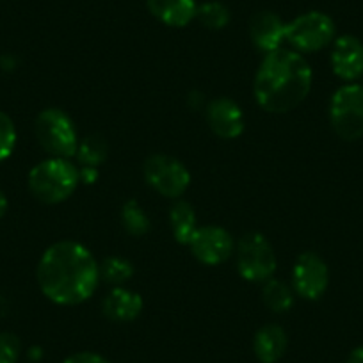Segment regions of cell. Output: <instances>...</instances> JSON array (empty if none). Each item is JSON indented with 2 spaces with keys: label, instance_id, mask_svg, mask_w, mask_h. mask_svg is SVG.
I'll return each mask as SVG.
<instances>
[{
  "label": "cell",
  "instance_id": "cell-1",
  "mask_svg": "<svg viewBox=\"0 0 363 363\" xmlns=\"http://www.w3.org/2000/svg\"><path fill=\"white\" fill-rule=\"evenodd\" d=\"M38 285L50 301L73 306L95 294L100 280L99 264L82 244L61 240L48 247L38 264Z\"/></svg>",
  "mask_w": 363,
  "mask_h": 363
},
{
  "label": "cell",
  "instance_id": "cell-2",
  "mask_svg": "<svg viewBox=\"0 0 363 363\" xmlns=\"http://www.w3.org/2000/svg\"><path fill=\"white\" fill-rule=\"evenodd\" d=\"M312 68L301 54L287 48L265 54L255 75L253 95L258 106L271 114L296 109L312 89Z\"/></svg>",
  "mask_w": 363,
  "mask_h": 363
},
{
  "label": "cell",
  "instance_id": "cell-3",
  "mask_svg": "<svg viewBox=\"0 0 363 363\" xmlns=\"http://www.w3.org/2000/svg\"><path fill=\"white\" fill-rule=\"evenodd\" d=\"M29 189L41 203L55 205L75 193L80 173L75 164L62 157H52L36 164L29 173Z\"/></svg>",
  "mask_w": 363,
  "mask_h": 363
},
{
  "label": "cell",
  "instance_id": "cell-4",
  "mask_svg": "<svg viewBox=\"0 0 363 363\" xmlns=\"http://www.w3.org/2000/svg\"><path fill=\"white\" fill-rule=\"evenodd\" d=\"M330 123L335 134L345 143L363 138V86L344 84L330 100Z\"/></svg>",
  "mask_w": 363,
  "mask_h": 363
},
{
  "label": "cell",
  "instance_id": "cell-5",
  "mask_svg": "<svg viewBox=\"0 0 363 363\" xmlns=\"http://www.w3.org/2000/svg\"><path fill=\"white\" fill-rule=\"evenodd\" d=\"M38 143L41 148L52 157H69L77 155L79 148V135L73 125L72 118L61 109H45L38 114L34 125Z\"/></svg>",
  "mask_w": 363,
  "mask_h": 363
},
{
  "label": "cell",
  "instance_id": "cell-6",
  "mask_svg": "<svg viewBox=\"0 0 363 363\" xmlns=\"http://www.w3.org/2000/svg\"><path fill=\"white\" fill-rule=\"evenodd\" d=\"M337 36V27L331 16L320 11L299 15L285 27V40L299 52H319L331 45Z\"/></svg>",
  "mask_w": 363,
  "mask_h": 363
},
{
  "label": "cell",
  "instance_id": "cell-7",
  "mask_svg": "<svg viewBox=\"0 0 363 363\" xmlns=\"http://www.w3.org/2000/svg\"><path fill=\"white\" fill-rule=\"evenodd\" d=\"M143 174L152 189L173 200L186 193L191 184V173L186 164L166 153L150 155L143 164Z\"/></svg>",
  "mask_w": 363,
  "mask_h": 363
},
{
  "label": "cell",
  "instance_id": "cell-8",
  "mask_svg": "<svg viewBox=\"0 0 363 363\" xmlns=\"http://www.w3.org/2000/svg\"><path fill=\"white\" fill-rule=\"evenodd\" d=\"M237 267L247 281H267L277 271V255L262 233L250 232L240 239Z\"/></svg>",
  "mask_w": 363,
  "mask_h": 363
},
{
  "label": "cell",
  "instance_id": "cell-9",
  "mask_svg": "<svg viewBox=\"0 0 363 363\" xmlns=\"http://www.w3.org/2000/svg\"><path fill=\"white\" fill-rule=\"evenodd\" d=\"M330 285L328 264L313 251H305L296 260L292 269V287L303 299L315 301L323 298Z\"/></svg>",
  "mask_w": 363,
  "mask_h": 363
},
{
  "label": "cell",
  "instance_id": "cell-10",
  "mask_svg": "<svg viewBox=\"0 0 363 363\" xmlns=\"http://www.w3.org/2000/svg\"><path fill=\"white\" fill-rule=\"evenodd\" d=\"M196 260L205 265H219L233 253V237L221 226H201L187 244Z\"/></svg>",
  "mask_w": 363,
  "mask_h": 363
},
{
  "label": "cell",
  "instance_id": "cell-11",
  "mask_svg": "<svg viewBox=\"0 0 363 363\" xmlns=\"http://www.w3.org/2000/svg\"><path fill=\"white\" fill-rule=\"evenodd\" d=\"M331 69L345 84L356 82L363 77V43L356 36L344 34L335 38L330 55Z\"/></svg>",
  "mask_w": 363,
  "mask_h": 363
},
{
  "label": "cell",
  "instance_id": "cell-12",
  "mask_svg": "<svg viewBox=\"0 0 363 363\" xmlns=\"http://www.w3.org/2000/svg\"><path fill=\"white\" fill-rule=\"evenodd\" d=\"M207 123L211 130L221 139H237L244 132L246 120L239 104L232 99H216L207 107Z\"/></svg>",
  "mask_w": 363,
  "mask_h": 363
},
{
  "label": "cell",
  "instance_id": "cell-13",
  "mask_svg": "<svg viewBox=\"0 0 363 363\" xmlns=\"http://www.w3.org/2000/svg\"><path fill=\"white\" fill-rule=\"evenodd\" d=\"M285 27H287V23L274 13H257L250 22L251 41L258 50L271 54V52L281 48V43L285 41Z\"/></svg>",
  "mask_w": 363,
  "mask_h": 363
},
{
  "label": "cell",
  "instance_id": "cell-14",
  "mask_svg": "<svg viewBox=\"0 0 363 363\" xmlns=\"http://www.w3.org/2000/svg\"><path fill=\"white\" fill-rule=\"evenodd\" d=\"M102 312L113 323H132L141 315L143 298L130 289L116 287L104 299Z\"/></svg>",
  "mask_w": 363,
  "mask_h": 363
},
{
  "label": "cell",
  "instance_id": "cell-15",
  "mask_svg": "<svg viewBox=\"0 0 363 363\" xmlns=\"http://www.w3.org/2000/svg\"><path fill=\"white\" fill-rule=\"evenodd\" d=\"M146 6L167 27H186L196 18V0H146Z\"/></svg>",
  "mask_w": 363,
  "mask_h": 363
},
{
  "label": "cell",
  "instance_id": "cell-16",
  "mask_svg": "<svg viewBox=\"0 0 363 363\" xmlns=\"http://www.w3.org/2000/svg\"><path fill=\"white\" fill-rule=\"evenodd\" d=\"M287 333L278 324H265L253 338L255 356L260 363H277L287 351Z\"/></svg>",
  "mask_w": 363,
  "mask_h": 363
},
{
  "label": "cell",
  "instance_id": "cell-17",
  "mask_svg": "<svg viewBox=\"0 0 363 363\" xmlns=\"http://www.w3.org/2000/svg\"><path fill=\"white\" fill-rule=\"evenodd\" d=\"M169 223L171 232H173V237L177 239V242L187 246L191 242V239H193L194 232L198 230V219L193 205L184 200L177 201L169 211Z\"/></svg>",
  "mask_w": 363,
  "mask_h": 363
},
{
  "label": "cell",
  "instance_id": "cell-18",
  "mask_svg": "<svg viewBox=\"0 0 363 363\" xmlns=\"http://www.w3.org/2000/svg\"><path fill=\"white\" fill-rule=\"evenodd\" d=\"M262 299L271 312L284 313L289 312L294 305V291L285 281L269 278L262 287Z\"/></svg>",
  "mask_w": 363,
  "mask_h": 363
},
{
  "label": "cell",
  "instance_id": "cell-19",
  "mask_svg": "<svg viewBox=\"0 0 363 363\" xmlns=\"http://www.w3.org/2000/svg\"><path fill=\"white\" fill-rule=\"evenodd\" d=\"M109 155V145L102 135H87L79 143L77 159L84 167H99Z\"/></svg>",
  "mask_w": 363,
  "mask_h": 363
},
{
  "label": "cell",
  "instance_id": "cell-20",
  "mask_svg": "<svg viewBox=\"0 0 363 363\" xmlns=\"http://www.w3.org/2000/svg\"><path fill=\"white\" fill-rule=\"evenodd\" d=\"M99 272L104 281H107L111 285H116V287H121L125 281H128L134 277V265L128 260H125V258L111 257L106 258L99 265Z\"/></svg>",
  "mask_w": 363,
  "mask_h": 363
},
{
  "label": "cell",
  "instance_id": "cell-21",
  "mask_svg": "<svg viewBox=\"0 0 363 363\" xmlns=\"http://www.w3.org/2000/svg\"><path fill=\"white\" fill-rule=\"evenodd\" d=\"M121 225L130 235L141 237L148 233L150 219L138 201L128 200L121 208Z\"/></svg>",
  "mask_w": 363,
  "mask_h": 363
},
{
  "label": "cell",
  "instance_id": "cell-22",
  "mask_svg": "<svg viewBox=\"0 0 363 363\" xmlns=\"http://www.w3.org/2000/svg\"><path fill=\"white\" fill-rule=\"evenodd\" d=\"M196 18L207 29L221 30L230 23V11L225 4L212 0V2H205V4L198 6Z\"/></svg>",
  "mask_w": 363,
  "mask_h": 363
},
{
  "label": "cell",
  "instance_id": "cell-23",
  "mask_svg": "<svg viewBox=\"0 0 363 363\" xmlns=\"http://www.w3.org/2000/svg\"><path fill=\"white\" fill-rule=\"evenodd\" d=\"M16 146V128L11 118L0 111V162H4L11 153L15 152Z\"/></svg>",
  "mask_w": 363,
  "mask_h": 363
},
{
  "label": "cell",
  "instance_id": "cell-24",
  "mask_svg": "<svg viewBox=\"0 0 363 363\" xmlns=\"http://www.w3.org/2000/svg\"><path fill=\"white\" fill-rule=\"evenodd\" d=\"M20 340L13 333H0V363H18Z\"/></svg>",
  "mask_w": 363,
  "mask_h": 363
},
{
  "label": "cell",
  "instance_id": "cell-25",
  "mask_svg": "<svg viewBox=\"0 0 363 363\" xmlns=\"http://www.w3.org/2000/svg\"><path fill=\"white\" fill-rule=\"evenodd\" d=\"M62 363H111L104 356L96 354V352H77L66 358Z\"/></svg>",
  "mask_w": 363,
  "mask_h": 363
},
{
  "label": "cell",
  "instance_id": "cell-26",
  "mask_svg": "<svg viewBox=\"0 0 363 363\" xmlns=\"http://www.w3.org/2000/svg\"><path fill=\"white\" fill-rule=\"evenodd\" d=\"M79 173L80 182H84L87 186H91V184H95L99 180V171H96V167H82V169H79Z\"/></svg>",
  "mask_w": 363,
  "mask_h": 363
},
{
  "label": "cell",
  "instance_id": "cell-27",
  "mask_svg": "<svg viewBox=\"0 0 363 363\" xmlns=\"http://www.w3.org/2000/svg\"><path fill=\"white\" fill-rule=\"evenodd\" d=\"M345 363H363V345H358V347L352 349V351L349 352Z\"/></svg>",
  "mask_w": 363,
  "mask_h": 363
},
{
  "label": "cell",
  "instance_id": "cell-28",
  "mask_svg": "<svg viewBox=\"0 0 363 363\" xmlns=\"http://www.w3.org/2000/svg\"><path fill=\"white\" fill-rule=\"evenodd\" d=\"M8 212V198H6L4 191L0 189V218Z\"/></svg>",
  "mask_w": 363,
  "mask_h": 363
},
{
  "label": "cell",
  "instance_id": "cell-29",
  "mask_svg": "<svg viewBox=\"0 0 363 363\" xmlns=\"http://www.w3.org/2000/svg\"><path fill=\"white\" fill-rule=\"evenodd\" d=\"M362 86H363V84H362Z\"/></svg>",
  "mask_w": 363,
  "mask_h": 363
}]
</instances>
